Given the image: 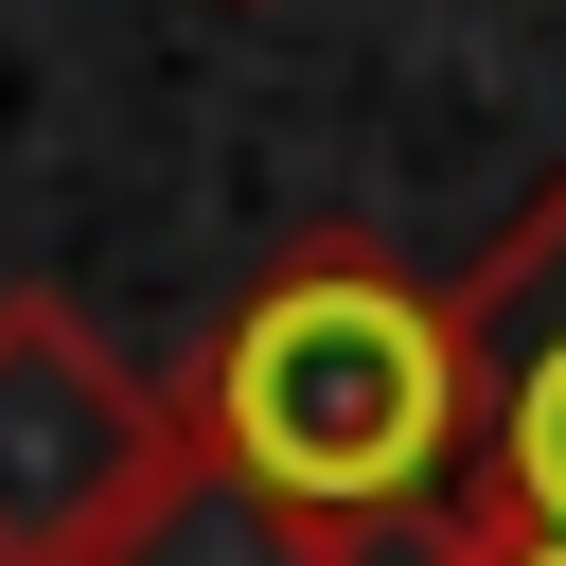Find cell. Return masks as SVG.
I'll use <instances>...</instances> for the list:
<instances>
[{"label": "cell", "instance_id": "obj_1", "mask_svg": "<svg viewBox=\"0 0 566 566\" xmlns=\"http://www.w3.org/2000/svg\"><path fill=\"white\" fill-rule=\"evenodd\" d=\"M177 442L283 495L336 548H424L460 513V301L389 230H301L230 283L212 354L177 371Z\"/></svg>", "mask_w": 566, "mask_h": 566}, {"label": "cell", "instance_id": "obj_2", "mask_svg": "<svg viewBox=\"0 0 566 566\" xmlns=\"http://www.w3.org/2000/svg\"><path fill=\"white\" fill-rule=\"evenodd\" d=\"M159 460H177V389L71 283H0V566H106Z\"/></svg>", "mask_w": 566, "mask_h": 566}, {"label": "cell", "instance_id": "obj_3", "mask_svg": "<svg viewBox=\"0 0 566 566\" xmlns=\"http://www.w3.org/2000/svg\"><path fill=\"white\" fill-rule=\"evenodd\" d=\"M460 301V531H566V177L442 283Z\"/></svg>", "mask_w": 566, "mask_h": 566}, {"label": "cell", "instance_id": "obj_4", "mask_svg": "<svg viewBox=\"0 0 566 566\" xmlns=\"http://www.w3.org/2000/svg\"><path fill=\"white\" fill-rule=\"evenodd\" d=\"M106 566H371V548L301 531L283 495H248L230 460H195V442H177V460H159V495L124 513V548H106Z\"/></svg>", "mask_w": 566, "mask_h": 566}, {"label": "cell", "instance_id": "obj_5", "mask_svg": "<svg viewBox=\"0 0 566 566\" xmlns=\"http://www.w3.org/2000/svg\"><path fill=\"white\" fill-rule=\"evenodd\" d=\"M407 566H566V531H460V513H442Z\"/></svg>", "mask_w": 566, "mask_h": 566}]
</instances>
